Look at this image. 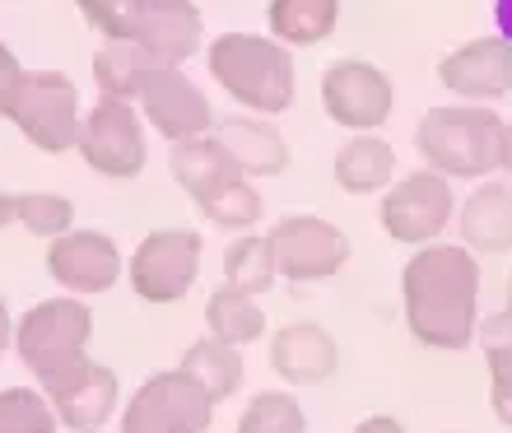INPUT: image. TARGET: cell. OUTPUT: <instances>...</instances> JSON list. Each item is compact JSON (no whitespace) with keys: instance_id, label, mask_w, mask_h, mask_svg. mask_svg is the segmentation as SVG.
I'll return each mask as SVG.
<instances>
[{"instance_id":"5b68a950","label":"cell","mask_w":512,"mask_h":433,"mask_svg":"<svg viewBox=\"0 0 512 433\" xmlns=\"http://www.w3.org/2000/svg\"><path fill=\"white\" fill-rule=\"evenodd\" d=\"M210 424H215V396L182 368L149 373L117 415V433H205Z\"/></svg>"},{"instance_id":"ac0fdd59","label":"cell","mask_w":512,"mask_h":433,"mask_svg":"<svg viewBox=\"0 0 512 433\" xmlns=\"http://www.w3.org/2000/svg\"><path fill=\"white\" fill-rule=\"evenodd\" d=\"M215 140L233 154V163L243 168V177L261 182V177H280L289 168V140L280 136V126L261 117V112H238V117H219Z\"/></svg>"},{"instance_id":"ba28073f","label":"cell","mask_w":512,"mask_h":433,"mask_svg":"<svg viewBox=\"0 0 512 433\" xmlns=\"http://www.w3.org/2000/svg\"><path fill=\"white\" fill-rule=\"evenodd\" d=\"M10 122L42 154H66V149L80 145V122H84L80 89L61 70H28L24 89L14 98Z\"/></svg>"},{"instance_id":"484cf974","label":"cell","mask_w":512,"mask_h":433,"mask_svg":"<svg viewBox=\"0 0 512 433\" xmlns=\"http://www.w3.org/2000/svg\"><path fill=\"white\" fill-rule=\"evenodd\" d=\"M10 224L52 243L66 229H75V205L52 191H0V229H10Z\"/></svg>"},{"instance_id":"9a60e30c","label":"cell","mask_w":512,"mask_h":433,"mask_svg":"<svg viewBox=\"0 0 512 433\" xmlns=\"http://www.w3.org/2000/svg\"><path fill=\"white\" fill-rule=\"evenodd\" d=\"M126 271L122 247L98 229H66L47 243V275L75 298L108 294Z\"/></svg>"},{"instance_id":"6da1fadb","label":"cell","mask_w":512,"mask_h":433,"mask_svg":"<svg viewBox=\"0 0 512 433\" xmlns=\"http://www.w3.org/2000/svg\"><path fill=\"white\" fill-rule=\"evenodd\" d=\"M405 326L419 345L443 354L471 350L480 331V261L466 243H429L401 271Z\"/></svg>"},{"instance_id":"d6a6232c","label":"cell","mask_w":512,"mask_h":433,"mask_svg":"<svg viewBox=\"0 0 512 433\" xmlns=\"http://www.w3.org/2000/svg\"><path fill=\"white\" fill-rule=\"evenodd\" d=\"M354 433H405V424L396 415H368V420L354 424Z\"/></svg>"},{"instance_id":"836d02e7","label":"cell","mask_w":512,"mask_h":433,"mask_svg":"<svg viewBox=\"0 0 512 433\" xmlns=\"http://www.w3.org/2000/svg\"><path fill=\"white\" fill-rule=\"evenodd\" d=\"M494 24H499V38L512 42V0H494Z\"/></svg>"},{"instance_id":"3957f363","label":"cell","mask_w":512,"mask_h":433,"mask_svg":"<svg viewBox=\"0 0 512 433\" xmlns=\"http://www.w3.org/2000/svg\"><path fill=\"white\" fill-rule=\"evenodd\" d=\"M415 149L424 168L452 177V182H485L499 173L503 159V117L489 103H452L433 108L415 126Z\"/></svg>"},{"instance_id":"d4e9b609","label":"cell","mask_w":512,"mask_h":433,"mask_svg":"<svg viewBox=\"0 0 512 433\" xmlns=\"http://www.w3.org/2000/svg\"><path fill=\"white\" fill-rule=\"evenodd\" d=\"M475 340H480L485 364H489V406H494V420L503 429H512V308L480 317Z\"/></svg>"},{"instance_id":"5bb4252c","label":"cell","mask_w":512,"mask_h":433,"mask_svg":"<svg viewBox=\"0 0 512 433\" xmlns=\"http://www.w3.org/2000/svg\"><path fill=\"white\" fill-rule=\"evenodd\" d=\"M42 392L52 401L61 429H70V433H103L117 415H122V382H117V368L98 364V359L75 364L70 373L47 382Z\"/></svg>"},{"instance_id":"603a6c76","label":"cell","mask_w":512,"mask_h":433,"mask_svg":"<svg viewBox=\"0 0 512 433\" xmlns=\"http://www.w3.org/2000/svg\"><path fill=\"white\" fill-rule=\"evenodd\" d=\"M205 331L219 340H229V345H238V350H247V345H256L261 336H270V322H266V308L256 303V294L219 285L215 294L205 298Z\"/></svg>"},{"instance_id":"4dcf8cb0","label":"cell","mask_w":512,"mask_h":433,"mask_svg":"<svg viewBox=\"0 0 512 433\" xmlns=\"http://www.w3.org/2000/svg\"><path fill=\"white\" fill-rule=\"evenodd\" d=\"M52 401L42 387H0V433H56Z\"/></svg>"},{"instance_id":"8fae6325","label":"cell","mask_w":512,"mask_h":433,"mask_svg":"<svg viewBox=\"0 0 512 433\" xmlns=\"http://www.w3.org/2000/svg\"><path fill=\"white\" fill-rule=\"evenodd\" d=\"M117 42L145 47L159 66H187L205 47V19L191 0H131Z\"/></svg>"},{"instance_id":"ffe728a7","label":"cell","mask_w":512,"mask_h":433,"mask_svg":"<svg viewBox=\"0 0 512 433\" xmlns=\"http://www.w3.org/2000/svg\"><path fill=\"white\" fill-rule=\"evenodd\" d=\"M336 187L345 196H378L396 182V149L378 136V131H354L345 145L336 149Z\"/></svg>"},{"instance_id":"d590c367","label":"cell","mask_w":512,"mask_h":433,"mask_svg":"<svg viewBox=\"0 0 512 433\" xmlns=\"http://www.w3.org/2000/svg\"><path fill=\"white\" fill-rule=\"evenodd\" d=\"M503 173H512V122H503V159H499Z\"/></svg>"},{"instance_id":"277c9868","label":"cell","mask_w":512,"mask_h":433,"mask_svg":"<svg viewBox=\"0 0 512 433\" xmlns=\"http://www.w3.org/2000/svg\"><path fill=\"white\" fill-rule=\"evenodd\" d=\"M89 340H94V312L84 298H42L14 322V354L24 359L38 387L84 364Z\"/></svg>"},{"instance_id":"7402d4cb","label":"cell","mask_w":512,"mask_h":433,"mask_svg":"<svg viewBox=\"0 0 512 433\" xmlns=\"http://www.w3.org/2000/svg\"><path fill=\"white\" fill-rule=\"evenodd\" d=\"M177 368H182L187 378L201 382L205 392L215 396V406H224L229 396H238V387H243V378H247L243 350H238V345H229V340L210 336V331H205L201 340H191Z\"/></svg>"},{"instance_id":"74e56055","label":"cell","mask_w":512,"mask_h":433,"mask_svg":"<svg viewBox=\"0 0 512 433\" xmlns=\"http://www.w3.org/2000/svg\"><path fill=\"white\" fill-rule=\"evenodd\" d=\"M447 433H461V429H447Z\"/></svg>"},{"instance_id":"8992f818","label":"cell","mask_w":512,"mask_h":433,"mask_svg":"<svg viewBox=\"0 0 512 433\" xmlns=\"http://www.w3.org/2000/svg\"><path fill=\"white\" fill-rule=\"evenodd\" d=\"M205 243L196 229H154L135 243L126 261V280H131L140 303H182L201 280Z\"/></svg>"},{"instance_id":"7c38bea8","label":"cell","mask_w":512,"mask_h":433,"mask_svg":"<svg viewBox=\"0 0 512 433\" xmlns=\"http://www.w3.org/2000/svg\"><path fill=\"white\" fill-rule=\"evenodd\" d=\"M322 108L350 136L354 131H378V126H387L391 108H396V89H391L382 66L345 56L322 75Z\"/></svg>"},{"instance_id":"e575fe53","label":"cell","mask_w":512,"mask_h":433,"mask_svg":"<svg viewBox=\"0 0 512 433\" xmlns=\"http://www.w3.org/2000/svg\"><path fill=\"white\" fill-rule=\"evenodd\" d=\"M14 345V317H10V303L0 298V354Z\"/></svg>"},{"instance_id":"4fadbf2b","label":"cell","mask_w":512,"mask_h":433,"mask_svg":"<svg viewBox=\"0 0 512 433\" xmlns=\"http://www.w3.org/2000/svg\"><path fill=\"white\" fill-rule=\"evenodd\" d=\"M140 117H145L154 131H159L168 145L177 140H196V136H210L215 131V108L205 89L191 75H182V66H154L149 80L140 84Z\"/></svg>"},{"instance_id":"44dd1931","label":"cell","mask_w":512,"mask_h":433,"mask_svg":"<svg viewBox=\"0 0 512 433\" xmlns=\"http://www.w3.org/2000/svg\"><path fill=\"white\" fill-rule=\"evenodd\" d=\"M168 168H173L177 187L187 191L191 201L205 196V191L224 187V182H233V177H243V168H238L229 149L215 140V131H210V136H196V140H177V145L168 149Z\"/></svg>"},{"instance_id":"8d00e7d4","label":"cell","mask_w":512,"mask_h":433,"mask_svg":"<svg viewBox=\"0 0 512 433\" xmlns=\"http://www.w3.org/2000/svg\"><path fill=\"white\" fill-rule=\"evenodd\" d=\"M503 308H512V275H508V303H503Z\"/></svg>"},{"instance_id":"1f68e13d","label":"cell","mask_w":512,"mask_h":433,"mask_svg":"<svg viewBox=\"0 0 512 433\" xmlns=\"http://www.w3.org/2000/svg\"><path fill=\"white\" fill-rule=\"evenodd\" d=\"M24 80H28V70L19 66V56L0 42V117H10V112H14V98H19Z\"/></svg>"},{"instance_id":"30bf717a","label":"cell","mask_w":512,"mask_h":433,"mask_svg":"<svg viewBox=\"0 0 512 433\" xmlns=\"http://www.w3.org/2000/svg\"><path fill=\"white\" fill-rule=\"evenodd\" d=\"M266 238H270V252H275V266H280V280H289V285L331 280L350 261L345 229L322 215H284L266 229Z\"/></svg>"},{"instance_id":"e0dca14e","label":"cell","mask_w":512,"mask_h":433,"mask_svg":"<svg viewBox=\"0 0 512 433\" xmlns=\"http://www.w3.org/2000/svg\"><path fill=\"white\" fill-rule=\"evenodd\" d=\"M270 368L275 378L289 387H317V382L336 378L340 368V345L336 336L317 322H284L270 336Z\"/></svg>"},{"instance_id":"9c48e42d","label":"cell","mask_w":512,"mask_h":433,"mask_svg":"<svg viewBox=\"0 0 512 433\" xmlns=\"http://www.w3.org/2000/svg\"><path fill=\"white\" fill-rule=\"evenodd\" d=\"M80 159L103 177H140L149 159V140H145V122H140V108H135L131 98H103L89 112H84L80 122Z\"/></svg>"},{"instance_id":"f546056e","label":"cell","mask_w":512,"mask_h":433,"mask_svg":"<svg viewBox=\"0 0 512 433\" xmlns=\"http://www.w3.org/2000/svg\"><path fill=\"white\" fill-rule=\"evenodd\" d=\"M233 433H308V415L294 392H256Z\"/></svg>"},{"instance_id":"d6986e66","label":"cell","mask_w":512,"mask_h":433,"mask_svg":"<svg viewBox=\"0 0 512 433\" xmlns=\"http://www.w3.org/2000/svg\"><path fill=\"white\" fill-rule=\"evenodd\" d=\"M457 233L471 252H512V182L485 177L480 187L457 205Z\"/></svg>"},{"instance_id":"f1b7e54d","label":"cell","mask_w":512,"mask_h":433,"mask_svg":"<svg viewBox=\"0 0 512 433\" xmlns=\"http://www.w3.org/2000/svg\"><path fill=\"white\" fill-rule=\"evenodd\" d=\"M196 210H201V215L210 219L215 229L252 233L256 224H261V210H266V201H261V191L252 187V177H233V182H224V187L196 196Z\"/></svg>"},{"instance_id":"4316f807","label":"cell","mask_w":512,"mask_h":433,"mask_svg":"<svg viewBox=\"0 0 512 433\" xmlns=\"http://www.w3.org/2000/svg\"><path fill=\"white\" fill-rule=\"evenodd\" d=\"M159 66L145 47L135 42H103L94 52V84L103 98H140V84L149 80V70Z\"/></svg>"},{"instance_id":"cb8c5ba5","label":"cell","mask_w":512,"mask_h":433,"mask_svg":"<svg viewBox=\"0 0 512 433\" xmlns=\"http://www.w3.org/2000/svg\"><path fill=\"white\" fill-rule=\"evenodd\" d=\"M270 38H280L289 52L294 47H317L331 38L340 24V0H270Z\"/></svg>"},{"instance_id":"52a82bcc","label":"cell","mask_w":512,"mask_h":433,"mask_svg":"<svg viewBox=\"0 0 512 433\" xmlns=\"http://www.w3.org/2000/svg\"><path fill=\"white\" fill-rule=\"evenodd\" d=\"M382 233L391 243L405 247H429L443 238L447 224H457V191H452V177L433 173V168H419V173H405L401 182H391L382 191Z\"/></svg>"},{"instance_id":"83f0119b","label":"cell","mask_w":512,"mask_h":433,"mask_svg":"<svg viewBox=\"0 0 512 433\" xmlns=\"http://www.w3.org/2000/svg\"><path fill=\"white\" fill-rule=\"evenodd\" d=\"M280 280V266H275V252H270L266 233H238L224 252V285L243 289V294H266L270 285Z\"/></svg>"},{"instance_id":"7a4b0ae2","label":"cell","mask_w":512,"mask_h":433,"mask_svg":"<svg viewBox=\"0 0 512 433\" xmlns=\"http://www.w3.org/2000/svg\"><path fill=\"white\" fill-rule=\"evenodd\" d=\"M205 66L215 75V84L247 112L275 117L289 112L298 94L294 80V56L280 38H256V33H219L205 47Z\"/></svg>"},{"instance_id":"2e32d148","label":"cell","mask_w":512,"mask_h":433,"mask_svg":"<svg viewBox=\"0 0 512 433\" xmlns=\"http://www.w3.org/2000/svg\"><path fill=\"white\" fill-rule=\"evenodd\" d=\"M438 84L461 103H499L512 94V42L475 38L438 61Z\"/></svg>"}]
</instances>
